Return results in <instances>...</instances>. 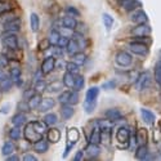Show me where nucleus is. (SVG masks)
<instances>
[{
  "instance_id": "nucleus-1",
  "label": "nucleus",
  "mask_w": 161,
  "mask_h": 161,
  "mask_svg": "<svg viewBox=\"0 0 161 161\" xmlns=\"http://www.w3.org/2000/svg\"><path fill=\"white\" fill-rule=\"evenodd\" d=\"M129 138H130V134H129V130L126 128H119L117 129L116 139H117L119 148H126V147H129V144H130Z\"/></svg>"
},
{
  "instance_id": "nucleus-2",
  "label": "nucleus",
  "mask_w": 161,
  "mask_h": 161,
  "mask_svg": "<svg viewBox=\"0 0 161 161\" xmlns=\"http://www.w3.org/2000/svg\"><path fill=\"white\" fill-rule=\"evenodd\" d=\"M151 83H152L151 74L148 71H143L136 80V88H137V90H144L151 85Z\"/></svg>"
},
{
  "instance_id": "nucleus-3",
  "label": "nucleus",
  "mask_w": 161,
  "mask_h": 161,
  "mask_svg": "<svg viewBox=\"0 0 161 161\" xmlns=\"http://www.w3.org/2000/svg\"><path fill=\"white\" fill-rule=\"evenodd\" d=\"M128 49L134 53V54H137V56H141V57H144L148 54V47H147V44L144 43H141V42H131L129 43L128 45Z\"/></svg>"
},
{
  "instance_id": "nucleus-4",
  "label": "nucleus",
  "mask_w": 161,
  "mask_h": 161,
  "mask_svg": "<svg viewBox=\"0 0 161 161\" xmlns=\"http://www.w3.org/2000/svg\"><path fill=\"white\" fill-rule=\"evenodd\" d=\"M115 62L120 67H129L133 63V57L128 52H119L115 57Z\"/></svg>"
},
{
  "instance_id": "nucleus-5",
  "label": "nucleus",
  "mask_w": 161,
  "mask_h": 161,
  "mask_svg": "<svg viewBox=\"0 0 161 161\" xmlns=\"http://www.w3.org/2000/svg\"><path fill=\"white\" fill-rule=\"evenodd\" d=\"M25 138L27 139L29 142L35 143V142H37L39 139L43 138V134H40V133L32 126V124L30 123V124H27V126L25 128Z\"/></svg>"
},
{
  "instance_id": "nucleus-6",
  "label": "nucleus",
  "mask_w": 161,
  "mask_h": 161,
  "mask_svg": "<svg viewBox=\"0 0 161 161\" xmlns=\"http://www.w3.org/2000/svg\"><path fill=\"white\" fill-rule=\"evenodd\" d=\"M130 21L134 22L136 25H141V23H147L148 18H147V14L141 8H137V9H134V12L131 10V13H130Z\"/></svg>"
},
{
  "instance_id": "nucleus-7",
  "label": "nucleus",
  "mask_w": 161,
  "mask_h": 161,
  "mask_svg": "<svg viewBox=\"0 0 161 161\" xmlns=\"http://www.w3.org/2000/svg\"><path fill=\"white\" fill-rule=\"evenodd\" d=\"M152 29L146 23H141V25H137L131 31H130V35L134 36V37H138V36H148L151 34Z\"/></svg>"
},
{
  "instance_id": "nucleus-8",
  "label": "nucleus",
  "mask_w": 161,
  "mask_h": 161,
  "mask_svg": "<svg viewBox=\"0 0 161 161\" xmlns=\"http://www.w3.org/2000/svg\"><path fill=\"white\" fill-rule=\"evenodd\" d=\"M3 44L9 48L10 50H17L18 49V39L13 32H7V35L3 37Z\"/></svg>"
},
{
  "instance_id": "nucleus-9",
  "label": "nucleus",
  "mask_w": 161,
  "mask_h": 161,
  "mask_svg": "<svg viewBox=\"0 0 161 161\" xmlns=\"http://www.w3.org/2000/svg\"><path fill=\"white\" fill-rule=\"evenodd\" d=\"M79 138H80V134H79V130H77V129L72 128V129H70L69 131H67V142H70V144H67V147H66V153H64V156L67 155V152L71 150V147L79 141Z\"/></svg>"
},
{
  "instance_id": "nucleus-10",
  "label": "nucleus",
  "mask_w": 161,
  "mask_h": 161,
  "mask_svg": "<svg viewBox=\"0 0 161 161\" xmlns=\"http://www.w3.org/2000/svg\"><path fill=\"white\" fill-rule=\"evenodd\" d=\"M56 67V58L54 57H47L42 63V72L44 75L50 74Z\"/></svg>"
},
{
  "instance_id": "nucleus-11",
  "label": "nucleus",
  "mask_w": 161,
  "mask_h": 161,
  "mask_svg": "<svg viewBox=\"0 0 161 161\" xmlns=\"http://www.w3.org/2000/svg\"><path fill=\"white\" fill-rule=\"evenodd\" d=\"M19 27H21L19 18H12V19L7 21L5 25H4V30L7 32H16V31L19 30Z\"/></svg>"
},
{
  "instance_id": "nucleus-12",
  "label": "nucleus",
  "mask_w": 161,
  "mask_h": 161,
  "mask_svg": "<svg viewBox=\"0 0 161 161\" xmlns=\"http://www.w3.org/2000/svg\"><path fill=\"white\" fill-rule=\"evenodd\" d=\"M85 153H86V156L89 158H96L101 153V147L97 143H90L85 148Z\"/></svg>"
},
{
  "instance_id": "nucleus-13",
  "label": "nucleus",
  "mask_w": 161,
  "mask_h": 161,
  "mask_svg": "<svg viewBox=\"0 0 161 161\" xmlns=\"http://www.w3.org/2000/svg\"><path fill=\"white\" fill-rule=\"evenodd\" d=\"M54 104H56V101L53 98H44V99H42L40 104L37 106V108L40 112H47V111L52 110L53 107H54Z\"/></svg>"
},
{
  "instance_id": "nucleus-14",
  "label": "nucleus",
  "mask_w": 161,
  "mask_h": 161,
  "mask_svg": "<svg viewBox=\"0 0 161 161\" xmlns=\"http://www.w3.org/2000/svg\"><path fill=\"white\" fill-rule=\"evenodd\" d=\"M141 115H142V119L146 124L148 125H153L155 121H156V116L152 111L147 110V108H141Z\"/></svg>"
},
{
  "instance_id": "nucleus-15",
  "label": "nucleus",
  "mask_w": 161,
  "mask_h": 161,
  "mask_svg": "<svg viewBox=\"0 0 161 161\" xmlns=\"http://www.w3.org/2000/svg\"><path fill=\"white\" fill-rule=\"evenodd\" d=\"M98 94H99V88L97 86H92L88 89L86 94H85V102L88 103H96L97 98H98Z\"/></svg>"
},
{
  "instance_id": "nucleus-16",
  "label": "nucleus",
  "mask_w": 161,
  "mask_h": 161,
  "mask_svg": "<svg viewBox=\"0 0 161 161\" xmlns=\"http://www.w3.org/2000/svg\"><path fill=\"white\" fill-rule=\"evenodd\" d=\"M75 110H74V107L69 103H63V106L61 107V116L64 119V120H69L72 117Z\"/></svg>"
},
{
  "instance_id": "nucleus-17",
  "label": "nucleus",
  "mask_w": 161,
  "mask_h": 161,
  "mask_svg": "<svg viewBox=\"0 0 161 161\" xmlns=\"http://www.w3.org/2000/svg\"><path fill=\"white\" fill-rule=\"evenodd\" d=\"M148 147H147V144H139V147L137 148L136 151V158L137 160H146L148 158Z\"/></svg>"
},
{
  "instance_id": "nucleus-18",
  "label": "nucleus",
  "mask_w": 161,
  "mask_h": 161,
  "mask_svg": "<svg viewBox=\"0 0 161 161\" xmlns=\"http://www.w3.org/2000/svg\"><path fill=\"white\" fill-rule=\"evenodd\" d=\"M62 83L69 89H74V86H75V75L69 72V71H66L64 75H63V81Z\"/></svg>"
},
{
  "instance_id": "nucleus-19",
  "label": "nucleus",
  "mask_w": 161,
  "mask_h": 161,
  "mask_svg": "<svg viewBox=\"0 0 161 161\" xmlns=\"http://www.w3.org/2000/svg\"><path fill=\"white\" fill-rule=\"evenodd\" d=\"M104 115L108 120H111L112 123H115V121H117V120L121 119V112H120V110H117V108H108Z\"/></svg>"
},
{
  "instance_id": "nucleus-20",
  "label": "nucleus",
  "mask_w": 161,
  "mask_h": 161,
  "mask_svg": "<svg viewBox=\"0 0 161 161\" xmlns=\"http://www.w3.org/2000/svg\"><path fill=\"white\" fill-rule=\"evenodd\" d=\"M34 148H35V151L39 152V153H44V152H47L48 148H49L48 141H45V139H43V138H42V139H39L37 142H35Z\"/></svg>"
},
{
  "instance_id": "nucleus-21",
  "label": "nucleus",
  "mask_w": 161,
  "mask_h": 161,
  "mask_svg": "<svg viewBox=\"0 0 161 161\" xmlns=\"http://www.w3.org/2000/svg\"><path fill=\"white\" fill-rule=\"evenodd\" d=\"M121 4H123V7H124L128 12H131V10H134V9L142 7V3L139 2V0H124Z\"/></svg>"
},
{
  "instance_id": "nucleus-22",
  "label": "nucleus",
  "mask_w": 161,
  "mask_h": 161,
  "mask_svg": "<svg viewBox=\"0 0 161 161\" xmlns=\"http://www.w3.org/2000/svg\"><path fill=\"white\" fill-rule=\"evenodd\" d=\"M62 26H63V27H67V29L75 30L76 26H77V21L75 19L74 16H67V17L62 18Z\"/></svg>"
},
{
  "instance_id": "nucleus-23",
  "label": "nucleus",
  "mask_w": 161,
  "mask_h": 161,
  "mask_svg": "<svg viewBox=\"0 0 161 161\" xmlns=\"http://www.w3.org/2000/svg\"><path fill=\"white\" fill-rule=\"evenodd\" d=\"M72 39L75 40L76 43H77V45H79L80 50H83V49H85V48H86V45H88V40L83 36V34L76 32V34H74V35H72Z\"/></svg>"
},
{
  "instance_id": "nucleus-24",
  "label": "nucleus",
  "mask_w": 161,
  "mask_h": 161,
  "mask_svg": "<svg viewBox=\"0 0 161 161\" xmlns=\"http://www.w3.org/2000/svg\"><path fill=\"white\" fill-rule=\"evenodd\" d=\"M66 52L69 53L70 56H74L75 53H77V52H80V48H79V45H77V43L75 42V40L71 37L70 40H69V43H67V45H66Z\"/></svg>"
},
{
  "instance_id": "nucleus-25",
  "label": "nucleus",
  "mask_w": 161,
  "mask_h": 161,
  "mask_svg": "<svg viewBox=\"0 0 161 161\" xmlns=\"http://www.w3.org/2000/svg\"><path fill=\"white\" fill-rule=\"evenodd\" d=\"M59 138H61V131L58 130V129H50V130H48V142H50V143H57L58 141H59Z\"/></svg>"
},
{
  "instance_id": "nucleus-26",
  "label": "nucleus",
  "mask_w": 161,
  "mask_h": 161,
  "mask_svg": "<svg viewBox=\"0 0 161 161\" xmlns=\"http://www.w3.org/2000/svg\"><path fill=\"white\" fill-rule=\"evenodd\" d=\"M89 141H90V143H97V144L101 143V128H99L98 125H97L94 129H93Z\"/></svg>"
},
{
  "instance_id": "nucleus-27",
  "label": "nucleus",
  "mask_w": 161,
  "mask_h": 161,
  "mask_svg": "<svg viewBox=\"0 0 161 161\" xmlns=\"http://www.w3.org/2000/svg\"><path fill=\"white\" fill-rule=\"evenodd\" d=\"M62 86H63V83H61V81H58V80H56V81H52L50 84H48V85L45 86V90L49 92V93H56V92L61 90Z\"/></svg>"
},
{
  "instance_id": "nucleus-28",
  "label": "nucleus",
  "mask_w": 161,
  "mask_h": 161,
  "mask_svg": "<svg viewBox=\"0 0 161 161\" xmlns=\"http://www.w3.org/2000/svg\"><path fill=\"white\" fill-rule=\"evenodd\" d=\"M147 141H148V133L144 128H141L138 130V136H137V142L139 144H147Z\"/></svg>"
},
{
  "instance_id": "nucleus-29",
  "label": "nucleus",
  "mask_w": 161,
  "mask_h": 161,
  "mask_svg": "<svg viewBox=\"0 0 161 161\" xmlns=\"http://www.w3.org/2000/svg\"><path fill=\"white\" fill-rule=\"evenodd\" d=\"M72 62H75V63L79 64V66H83V64L86 62V56H85V53H83V52H77V53H75V54L72 56Z\"/></svg>"
},
{
  "instance_id": "nucleus-30",
  "label": "nucleus",
  "mask_w": 161,
  "mask_h": 161,
  "mask_svg": "<svg viewBox=\"0 0 161 161\" xmlns=\"http://www.w3.org/2000/svg\"><path fill=\"white\" fill-rule=\"evenodd\" d=\"M42 99H43V98H42V96H40V94H34L31 98H29L27 103H29V106H30V108H31V110L37 108V106L40 104Z\"/></svg>"
},
{
  "instance_id": "nucleus-31",
  "label": "nucleus",
  "mask_w": 161,
  "mask_h": 161,
  "mask_svg": "<svg viewBox=\"0 0 161 161\" xmlns=\"http://www.w3.org/2000/svg\"><path fill=\"white\" fill-rule=\"evenodd\" d=\"M59 37H61V32L58 31V30H52L50 31V35H49V42H50V45H57L58 44V40H59Z\"/></svg>"
},
{
  "instance_id": "nucleus-32",
  "label": "nucleus",
  "mask_w": 161,
  "mask_h": 161,
  "mask_svg": "<svg viewBox=\"0 0 161 161\" xmlns=\"http://www.w3.org/2000/svg\"><path fill=\"white\" fill-rule=\"evenodd\" d=\"M84 84H85V80H84V76H81V75H75V86H74V89L75 90H81L83 88H84Z\"/></svg>"
},
{
  "instance_id": "nucleus-33",
  "label": "nucleus",
  "mask_w": 161,
  "mask_h": 161,
  "mask_svg": "<svg viewBox=\"0 0 161 161\" xmlns=\"http://www.w3.org/2000/svg\"><path fill=\"white\" fill-rule=\"evenodd\" d=\"M57 121H58V119H57V115H54V114H48V115H45V117H44V123H45L48 126H52V125L57 124Z\"/></svg>"
},
{
  "instance_id": "nucleus-34",
  "label": "nucleus",
  "mask_w": 161,
  "mask_h": 161,
  "mask_svg": "<svg viewBox=\"0 0 161 161\" xmlns=\"http://www.w3.org/2000/svg\"><path fill=\"white\" fill-rule=\"evenodd\" d=\"M12 121H13V124H14V126H21L26 121V116H25L23 112H19V114H17L14 117H13Z\"/></svg>"
},
{
  "instance_id": "nucleus-35",
  "label": "nucleus",
  "mask_w": 161,
  "mask_h": 161,
  "mask_svg": "<svg viewBox=\"0 0 161 161\" xmlns=\"http://www.w3.org/2000/svg\"><path fill=\"white\" fill-rule=\"evenodd\" d=\"M79 69H80V66L76 64V63L72 62V61L66 64V70L69 71V72H71V74H74V75H77V74H79Z\"/></svg>"
},
{
  "instance_id": "nucleus-36",
  "label": "nucleus",
  "mask_w": 161,
  "mask_h": 161,
  "mask_svg": "<svg viewBox=\"0 0 161 161\" xmlns=\"http://www.w3.org/2000/svg\"><path fill=\"white\" fill-rule=\"evenodd\" d=\"M155 80H156V83L158 85H161V61L156 63L155 66Z\"/></svg>"
},
{
  "instance_id": "nucleus-37",
  "label": "nucleus",
  "mask_w": 161,
  "mask_h": 161,
  "mask_svg": "<svg viewBox=\"0 0 161 161\" xmlns=\"http://www.w3.org/2000/svg\"><path fill=\"white\" fill-rule=\"evenodd\" d=\"M12 10V4L8 2H0V16Z\"/></svg>"
},
{
  "instance_id": "nucleus-38",
  "label": "nucleus",
  "mask_w": 161,
  "mask_h": 161,
  "mask_svg": "<svg viewBox=\"0 0 161 161\" xmlns=\"http://www.w3.org/2000/svg\"><path fill=\"white\" fill-rule=\"evenodd\" d=\"M102 17H103V22H104L106 29H107V30H110V29L112 27V25H114V18H112L110 14H107V13H104Z\"/></svg>"
},
{
  "instance_id": "nucleus-39",
  "label": "nucleus",
  "mask_w": 161,
  "mask_h": 161,
  "mask_svg": "<svg viewBox=\"0 0 161 161\" xmlns=\"http://www.w3.org/2000/svg\"><path fill=\"white\" fill-rule=\"evenodd\" d=\"M70 94H71V90H64L63 93H61V94L58 96V102L59 103H67L69 102V98H70Z\"/></svg>"
},
{
  "instance_id": "nucleus-40",
  "label": "nucleus",
  "mask_w": 161,
  "mask_h": 161,
  "mask_svg": "<svg viewBox=\"0 0 161 161\" xmlns=\"http://www.w3.org/2000/svg\"><path fill=\"white\" fill-rule=\"evenodd\" d=\"M39 25H40V21H39L37 14L32 13L31 14V29H32V31H37L39 30Z\"/></svg>"
},
{
  "instance_id": "nucleus-41",
  "label": "nucleus",
  "mask_w": 161,
  "mask_h": 161,
  "mask_svg": "<svg viewBox=\"0 0 161 161\" xmlns=\"http://www.w3.org/2000/svg\"><path fill=\"white\" fill-rule=\"evenodd\" d=\"M14 152V144L10 143V142H7L4 146H3V153L4 155H10Z\"/></svg>"
},
{
  "instance_id": "nucleus-42",
  "label": "nucleus",
  "mask_w": 161,
  "mask_h": 161,
  "mask_svg": "<svg viewBox=\"0 0 161 161\" xmlns=\"http://www.w3.org/2000/svg\"><path fill=\"white\" fill-rule=\"evenodd\" d=\"M79 102V92L77 90H71V94H70V98H69V104H71V106H74V104H76Z\"/></svg>"
},
{
  "instance_id": "nucleus-43",
  "label": "nucleus",
  "mask_w": 161,
  "mask_h": 161,
  "mask_svg": "<svg viewBox=\"0 0 161 161\" xmlns=\"http://www.w3.org/2000/svg\"><path fill=\"white\" fill-rule=\"evenodd\" d=\"M9 136H10V138H13V139H18V138L21 137V130H19V126L13 128V129L10 130V133H9Z\"/></svg>"
},
{
  "instance_id": "nucleus-44",
  "label": "nucleus",
  "mask_w": 161,
  "mask_h": 161,
  "mask_svg": "<svg viewBox=\"0 0 161 161\" xmlns=\"http://www.w3.org/2000/svg\"><path fill=\"white\" fill-rule=\"evenodd\" d=\"M66 12H67V14L69 16H74V17L80 16V12L75 7H66Z\"/></svg>"
},
{
  "instance_id": "nucleus-45",
  "label": "nucleus",
  "mask_w": 161,
  "mask_h": 161,
  "mask_svg": "<svg viewBox=\"0 0 161 161\" xmlns=\"http://www.w3.org/2000/svg\"><path fill=\"white\" fill-rule=\"evenodd\" d=\"M49 47H50V42H49V39H43L42 42L39 43V49H40V50H47Z\"/></svg>"
},
{
  "instance_id": "nucleus-46",
  "label": "nucleus",
  "mask_w": 161,
  "mask_h": 161,
  "mask_svg": "<svg viewBox=\"0 0 161 161\" xmlns=\"http://www.w3.org/2000/svg\"><path fill=\"white\" fill-rule=\"evenodd\" d=\"M69 37L67 36H64V35H61V37H59V40H58V44H57V47H59V48H64L66 45H67V43H69Z\"/></svg>"
},
{
  "instance_id": "nucleus-47",
  "label": "nucleus",
  "mask_w": 161,
  "mask_h": 161,
  "mask_svg": "<svg viewBox=\"0 0 161 161\" xmlns=\"http://www.w3.org/2000/svg\"><path fill=\"white\" fill-rule=\"evenodd\" d=\"M10 86H12V80H9L7 77H3V80H2V89L3 90H8Z\"/></svg>"
},
{
  "instance_id": "nucleus-48",
  "label": "nucleus",
  "mask_w": 161,
  "mask_h": 161,
  "mask_svg": "<svg viewBox=\"0 0 161 161\" xmlns=\"http://www.w3.org/2000/svg\"><path fill=\"white\" fill-rule=\"evenodd\" d=\"M45 83H44V80H37V83H36V90L37 92H43L45 90Z\"/></svg>"
},
{
  "instance_id": "nucleus-49",
  "label": "nucleus",
  "mask_w": 161,
  "mask_h": 161,
  "mask_svg": "<svg viewBox=\"0 0 161 161\" xmlns=\"http://www.w3.org/2000/svg\"><path fill=\"white\" fill-rule=\"evenodd\" d=\"M10 75H12V79L13 80H18L19 76H21V70L19 69H13L12 72H10Z\"/></svg>"
},
{
  "instance_id": "nucleus-50",
  "label": "nucleus",
  "mask_w": 161,
  "mask_h": 161,
  "mask_svg": "<svg viewBox=\"0 0 161 161\" xmlns=\"http://www.w3.org/2000/svg\"><path fill=\"white\" fill-rule=\"evenodd\" d=\"M19 110L22 111V112H26V111H30L31 108H30V106H29V103L27 102H21L19 103Z\"/></svg>"
},
{
  "instance_id": "nucleus-51",
  "label": "nucleus",
  "mask_w": 161,
  "mask_h": 161,
  "mask_svg": "<svg viewBox=\"0 0 161 161\" xmlns=\"http://www.w3.org/2000/svg\"><path fill=\"white\" fill-rule=\"evenodd\" d=\"M77 29H75V30H77V32H80V34H85L86 32V26L84 25V23H77V26H76Z\"/></svg>"
},
{
  "instance_id": "nucleus-52",
  "label": "nucleus",
  "mask_w": 161,
  "mask_h": 161,
  "mask_svg": "<svg viewBox=\"0 0 161 161\" xmlns=\"http://www.w3.org/2000/svg\"><path fill=\"white\" fill-rule=\"evenodd\" d=\"M116 86V84H115V81H111V83H106V84H103V89H114Z\"/></svg>"
},
{
  "instance_id": "nucleus-53",
  "label": "nucleus",
  "mask_w": 161,
  "mask_h": 161,
  "mask_svg": "<svg viewBox=\"0 0 161 161\" xmlns=\"http://www.w3.org/2000/svg\"><path fill=\"white\" fill-rule=\"evenodd\" d=\"M23 160H31V161H35V160H37V157L36 156H34V155H31V153H26L25 156H23Z\"/></svg>"
},
{
  "instance_id": "nucleus-54",
  "label": "nucleus",
  "mask_w": 161,
  "mask_h": 161,
  "mask_svg": "<svg viewBox=\"0 0 161 161\" xmlns=\"http://www.w3.org/2000/svg\"><path fill=\"white\" fill-rule=\"evenodd\" d=\"M8 64V59L4 56H0V67H5Z\"/></svg>"
},
{
  "instance_id": "nucleus-55",
  "label": "nucleus",
  "mask_w": 161,
  "mask_h": 161,
  "mask_svg": "<svg viewBox=\"0 0 161 161\" xmlns=\"http://www.w3.org/2000/svg\"><path fill=\"white\" fill-rule=\"evenodd\" d=\"M53 53H54V58H56L57 56H58V57H62V50H61V49H56Z\"/></svg>"
},
{
  "instance_id": "nucleus-56",
  "label": "nucleus",
  "mask_w": 161,
  "mask_h": 161,
  "mask_svg": "<svg viewBox=\"0 0 161 161\" xmlns=\"http://www.w3.org/2000/svg\"><path fill=\"white\" fill-rule=\"evenodd\" d=\"M83 158V152L81 151H79L77 153H76V156L74 157V160H81Z\"/></svg>"
},
{
  "instance_id": "nucleus-57",
  "label": "nucleus",
  "mask_w": 161,
  "mask_h": 161,
  "mask_svg": "<svg viewBox=\"0 0 161 161\" xmlns=\"http://www.w3.org/2000/svg\"><path fill=\"white\" fill-rule=\"evenodd\" d=\"M8 160H18V156H10L8 157Z\"/></svg>"
},
{
  "instance_id": "nucleus-58",
  "label": "nucleus",
  "mask_w": 161,
  "mask_h": 161,
  "mask_svg": "<svg viewBox=\"0 0 161 161\" xmlns=\"http://www.w3.org/2000/svg\"><path fill=\"white\" fill-rule=\"evenodd\" d=\"M158 57H160V61H161V50L158 52Z\"/></svg>"
},
{
  "instance_id": "nucleus-59",
  "label": "nucleus",
  "mask_w": 161,
  "mask_h": 161,
  "mask_svg": "<svg viewBox=\"0 0 161 161\" xmlns=\"http://www.w3.org/2000/svg\"><path fill=\"white\" fill-rule=\"evenodd\" d=\"M117 2H120V3H123V2H124V0H117Z\"/></svg>"
}]
</instances>
